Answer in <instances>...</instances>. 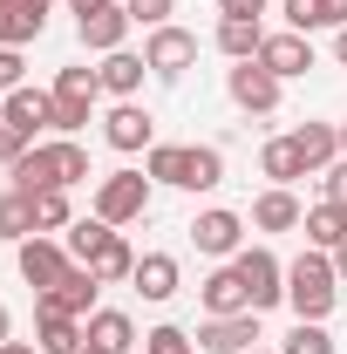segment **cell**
Returning a JSON list of instances; mask_svg holds the SVG:
<instances>
[{
  "label": "cell",
  "mask_w": 347,
  "mask_h": 354,
  "mask_svg": "<svg viewBox=\"0 0 347 354\" xmlns=\"http://www.w3.org/2000/svg\"><path fill=\"white\" fill-rule=\"evenodd\" d=\"M334 300H341L334 252H313V245H306L300 259L286 266V307H293V320H327V313H334Z\"/></svg>",
  "instance_id": "cell-1"
},
{
  "label": "cell",
  "mask_w": 347,
  "mask_h": 354,
  "mask_svg": "<svg viewBox=\"0 0 347 354\" xmlns=\"http://www.w3.org/2000/svg\"><path fill=\"white\" fill-rule=\"evenodd\" d=\"M334 62L347 68V28H334Z\"/></svg>",
  "instance_id": "cell-43"
},
{
  "label": "cell",
  "mask_w": 347,
  "mask_h": 354,
  "mask_svg": "<svg viewBox=\"0 0 347 354\" xmlns=\"http://www.w3.org/2000/svg\"><path fill=\"white\" fill-rule=\"evenodd\" d=\"M0 116L28 136V143H41V136H55V88H28L21 82L7 102H0Z\"/></svg>",
  "instance_id": "cell-9"
},
{
  "label": "cell",
  "mask_w": 347,
  "mask_h": 354,
  "mask_svg": "<svg viewBox=\"0 0 347 354\" xmlns=\"http://www.w3.org/2000/svg\"><path fill=\"white\" fill-rule=\"evenodd\" d=\"M143 354H198V341H191L184 327L164 320V327H150V334H143Z\"/></svg>",
  "instance_id": "cell-34"
},
{
  "label": "cell",
  "mask_w": 347,
  "mask_h": 354,
  "mask_svg": "<svg viewBox=\"0 0 347 354\" xmlns=\"http://www.w3.org/2000/svg\"><path fill=\"white\" fill-rule=\"evenodd\" d=\"M225 88H232V102H238L245 116H272L279 95H286V82H279L272 68H259V62H238V68L225 75Z\"/></svg>",
  "instance_id": "cell-8"
},
{
  "label": "cell",
  "mask_w": 347,
  "mask_h": 354,
  "mask_svg": "<svg viewBox=\"0 0 347 354\" xmlns=\"http://www.w3.org/2000/svg\"><path fill=\"white\" fill-rule=\"evenodd\" d=\"M191 341H198V354H252L265 334H259V313H218V320H205Z\"/></svg>",
  "instance_id": "cell-7"
},
{
  "label": "cell",
  "mask_w": 347,
  "mask_h": 354,
  "mask_svg": "<svg viewBox=\"0 0 347 354\" xmlns=\"http://www.w3.org/2000/svg\"><path fill=\"white\" fill-rule=\"evenodd\" d=\"M252 354H279V348H252Z\"/></svg>",
  "instance_id": "cell-49"
},
{
  "label": "cell",
  "mask_w": 347,
  "mask_h": 354,
  "mask_svg": "<svg viewBox=\"0 0 347 354\" xmlns=\"http://www.w3.org/2000/svg\"><path fill=\"white\" fill-rule=\"evenodd\" d=\"M95 95H102V75L95 68H62L55 75V102H88L95 109Z\"/></svg>",
  "instance_id": "cell-30"
},
{
  "label": "cell",
  "mask_w": 347,
  "mask_h": 354,
  "mask_svg": "<svg viewBox=\"0 0 347 354\" xmlns=\"http://www.w3.org/2000/svg\"><path fill=\"white\" fill-rule=\"evenodd\" d=\"M327 7V28H347V0H320Z\"/></svg>",
  "instance_id": "cell-42"
},
{
  "label": "cell",
  "mask_w": 347,
  "mask_h": 354,
  "mask_svg": "<svg viewBox=\"0 0 347 354\" xmlns=\"http://www.w3.org/2000/svg\"><path fill=\"white\" fill-rule=\"evenodd\" d=\"M143 62H150V75H157V82H177V75L198 62V35H191V28H177V21H164V28H150V35H143Z\"/></svg>",
  "instance_id": "cell-4"
},
{
  "label": "cell",
  "mask_w": 347,
  "mask_h": 354,
  "mask_svg": "<svg viewBox=\"0 0 347 354\" xmlns=\"http://www.w3.org/2000/svg\"><path fill=\"white\" fill-rule=\"evenodd\" d=\"M320 184H327V205H347V157H341V164H327Z\"/></svg>",
  "instance_id": "cell-39"
},
{
  "label": "cell",
  "mask_w": 347,
  "mask_h": 354,
  "mask_svg": "<svg viewBox=\"0 0 347 354\" xmlns=\"http://www.w3.org/2000/svg\"><path fill=\"white\" fill-rule=\"evenodd\" d=\"M130 286L150 300V307H164V300H177V286H184V266H177V252H143L130 272Z\"/></svg>",
  "instance_id": "cell-15"
},
{
  "label": "cell",
  "mask_w": 347,
  "mask_h": 354,
  "mask_svg": "<svg viewBox=\"0 0 347 354\" xmlns=\"http://www.w3.org/2000/svg\"><path fill=\"white\" fill-rule=\"evenodd\" d=\"M279 14H286V28H293V35L327 28V7H320V0H279Z\"/></svg>",
  "instance_id": "cell-35"
},
{
  "label": "cell",
  "mask_w": 347,
  "mask_h": 354,
  "mask_svg": "<svg viewBox=\"0 0 347 354\" xmlns=\"http://www.w3.org/2000/svg\"><path fill=\"white\" fill-rule=\"evenodd\" d=\"M35 35H41V21H28L14 0H0V48H28Z\"/></svg>",
  "instance_id": "cell-33"
},
{
  "label": "cell",
  "mask_w": 347,
  "mask_h": 354,
  "mask_svg": "<svg viewBox=\"0 0 347 354\" xmlns=\"http://www.w3.org/2000/svg\"><path fill=\"white\" fill-rule=\"evenodd\" d=\"M218 55H232V62H252L265 48V21H238V14H218Z\"/></svg>",
  "instance_id": "cell-22"
},
{
  "label": "cell",
  "mask_w": 347,
  "mask_h": 354,
  "mask_svg": "<svg viewBox=\"0 0 347 354\" xmlns=\"http://www.w3.org/2000/svg\"><path fill=\"white\" fill-rule=\"evenodd\" d=\"M35 348H41V354H82V320L35 300Z\"/></svg>",
  "instance_id": "cell-19"
},
{
  "label": "cell",
  "mask_w": 347,
  "mask_h": 354,
  "mask_svg": "<svg viewBox=\"0 0 347 354\" xmlns=\"http://www.w3.org/2000/svg\"><path fill=\"white\" fill-rule=\"evenodd\" d=\"M238 279H245V300H252V313H272V307H286V266L272 259L265 245H245L238 252Z\"/></svg>",
  "instance_id": "cell-3"
},
{
  "label": "cell",
  "mask_w": 347,
  "mask_h": 354,
  "mask_svg": "<svg viewBox=\"0 0 347 354\" xmlns=\"http://www.w3.org/2000/svg\"><path fill=\"white\" fill-rule=\"evenodd\" d=\"M259 171H265V184H286V191H293L300 177H313L300 164V150H293V136H272V143H265V150H259Z\"/></svg>",
  "instance_id": "cell-24"
},
{
  "label": "cell",
  "mask_w": 347,
  "mask_h": 354,
  "mask_svg": "<svg viewBox=\"0 0 347 354\" xmlns=\"http://www.w3.org/2000/svg\"><path fill=\"white\" fill-rule=\"evenodd\" d=\"M143 212H150V177H143V171L95 177V218H109L116 232H123V225H136Z\"/></svg>",
  "instance_id": "cell-2"
},
{
  "label": "cell",
  "mask_w": 347,
  "mask_h": 354,
  "mask_svg": "<svg viewBox=\"0 0 347 354\" xmlns=\"http://www.w3.org/2000/svg\"><path fill=\"white\" fill-rule=\"evenodd\" d=\"M293 150H300L306 171L320 177L327 164H341V123H300V130H293Z\"/></svg>",
  "instance_id": "cell-21"
},
{
  "label": "cell",
  "mask_w": 347,
  "mask_h": 354,
  "mask_svg": "<svg viewBox=\"0 0 347 354\" xmlns=\"http://www.w3.org/2000/svg\"><path fill=\"white\" fill-rule=\"evenodd\" d=\"M252 232H300L306 225V205L300 198H293V191H286V184H265L259 198H252Z\"/></svg>",
  "instance_id": "cell-16"
},
{
  "label": "cell",
  "mask_w": 347,
  "mask_h": 354,
  "mask_svg": "<svg viewBox=\"0 0 347 354\" xmlns=\"http://www.w3.org/2000/svg\"><path fill=\"white\" fill-rule=\"evenodd\" d=\"M68 7H75V21H82V14H95V7H109V0H68Z\"/></svg>",
  "instance_id": "cell-45"
},
{
  "label": "cell",
  "mask_w": 347,
  "mask_h": 354,
  "mask_svg": "<svg viewBox=\"0 0 347 354\" xmlns=\"http://www.w3.org/2000/svg\"><path fill=\"white\" fill-rule=\"evenodd\" d=\"M198 300H205V320H218V313H252V300H245V279H238V266H218V272H205Z\"/></svg>",
  "instance_id": "cell-18"
},
{
  "label": "cell",
  "mask_w": 347,
  "mask_h": 354,
  "mask_svg": "<svg viewBox=\"0 0 347 354\" xmlns=\"http://www.w3.org/2000/svg\"><path fill=\"white\" fill-rule=\"evenodd\" d=\"M82 341H88L95 354H130V348H136V320H130L123 307H95V313L82 320Z\"/></svg>",
  "instance_id": "cell-17"
},
{
  "label": "cell",
  "mask_w": 347,
  "mask_h": 354,
  "mask_svg": "<svg viewBox=\"0 0 347 354\" xmlns=\"http://www.w3.org/2000/svg\"><path fill=\"white\" fill-rule=\"evenodd\" d=\"M21 68H28V62H21V48H0V95H14V88H21Z\"/></svg>",
  "instance_id": "cell-38"
},
{
  "label": "cell",
  "mask_w": 347,
  "mask_h": 354,
  "mask_svg": "<svg viewBox=\"0 0 347 354\" xmlns=\"http://www.w3.org/2000/svg\"><path fill=\"white\" fill-rule=\"evenodd\" d=\"M306 245H313V252H334V245H347V205H327V198H320V205H313V212H306Z\"/></svg>",
  "instance_id": "cell-23"
},
{
  "label": "cell",
  "mask_w": 347,
  "mask_h": 354,
  "mask_svg": "<svg viewBox=\"0 0 347 354\" xmlns=\"http://www.w3.org/2000/svg\"><path fill=\"white\" fill-rule=\"evenodd\" d=\"M334 272H341V286H347V245H334Z\"/></svg>",
  "instance_id": "cell-46"
},
{
  "label": "cell",
  "mask_w": 347,
  "mask_h": 354,
  "mask_svg": "<svg viewBox=\"0 0 347 354\" xmlns=\"http://www.w3.org/2000/svg\"><path fill=\"white\" fill-rule=\"evenodd\" d=\"M28 150H35V143H28V136H21V130H14V123H7V116H0V164L14 171V164H21Z\"/></svg>",
  "instance_id": "cell-37"
},
{
  "label": "cell",
  "mask_w": 347,
  "mask_h": 354,
  "mask_svg": "<svg viewBox=\"0 0 347 354\" xmlns=\"http://www.w3.org/2000/svg\"><path fill=\"white\" fill-rule=\"evenodd\" d=\"M123 7H130L136 28H164V21L177 14V0H123Z\"/></svg>",
  "instance_id": "cell-36"
},
{
  "label": "cell",
  "mask_w": 347,
  "mask_h": 354,
  "mask_svg": "<svg viewBox=\"0 0 347 354\" xmlns=\"http://www.w3.org/2000/svg\"><path fill=\"white\" fill-rule=\"evenodd\" d=\"M35 157H41L48 164V184H55V191H75V184H88V150L82 143H75V136H41V143H35Z\"/></svg>",
  "instance_id": "cell-11"
},
{
  "label": "cell",
  "mask_w": 347,
  "mask_h": 354,
  "mask_svg": "<svg viewBox=\"0 0 347 354\" xmlns=\"http://www.w3.org/2000/svg\"><path fill=\"white\" fill-rule=\"evenodd\" d=\"M28 205H35V232H68V225H75V212H68V191H35Z\"/></svg>",
  "instance_id": "cell-31"
},
{
  "label": "cell",
  "mask_w": 347,
  "mask_h": 354,
  "mask_svg": "<svg viewBox=\"0 0 347 354\" xmlns=\"http://www.w3.org/2000/svg\"><path fill=\"white\" fill-rule=\"evenodd\" d=\"M218 14H238V21H259L265 0H218Z\"/></svg>",
  "instance_id": "cell-40"
},
{
  "label": "cell",
  "mask_w": 347,
  "mask_h": 354,
  "mask_svg": "<svg viewBox=\"0 0 347 354\" xmlns=\"http://www.w3.org/2000/svg\"><path fill=\"white\" fill-rule=\"evenodd\" d=\"M218 184H225V150L191 143L184 150V191H218Z\"/></svg>",
  "instance_id": "cell-25"
},
{
  "label": "cell",
  "mask_w": 347,
  "mask_h": 354,
  "mask_svg": "<svg viewBox=\"0 0 347 354\" xmlns=\"http://www.w3.org/2000/svg\"><path fill=\"white\" fill-rule=\"evenodd\" d=\"M88 272H95L102 286H116V279H130V272H136V252H130V239H123V232H109V245H102V252L88 259Z\"/></svg>",
  "instance_id": "cell-28"
},
{
  "label": "cell",
  "mask_w": 347,
  "mask_h": 354,
  "mask_svg": "<svg viewBox=\"0 0 347 354\" xmlns=\"http://www.w3.org/2000/svg\"><path fill=\"white\" fill-rule=\"evenodd\" d=\"M102 95H116V102H136V88H143V75H150V62L143 55H130V48H116V55H102Z\"/></svg>",
  "instance_id": "cell-20"
},
{
  "label": "cell",
  "mask_w": 347,
  "mask_h": 354,
  "mask_svg": "<svg viewBox=\"0 0 347 354\" xmlns=\"http://www.w3.org/2000/svg\"><path fill=\"white\" fill-rule=\"evenodd\" d=\"M279 354H334V334H327V320H293V334L279 341Z\"/></svg>",
  "instance_id": "cell-32"
},
{
  "label": "cell",
  "mask_w": 347,
  "mask_h": 354,
  "mask_svg": "<svg viewBox=\"0 0 347 354\" xmlns=\"http://www.w3.org/2000/svg\"><path fill=\"white\" fill-rule=\"evenodd\" d=\"M130 7H123V0H109V7H95V14H82V21H75V35H82V48L88 55H116V48L130 41Z\"/></svg>",
  "instance_id": "cell-12"
},
{
  "label": "cell",
  "mask_w": 347,
  "mask_h": 354,
  "mask_svg": "<svg viewBox=\"0 0 347 354\" xmlns=\"http://www.w3.org/2000/svg\"><path fill=\"white\" fill-rule=\"evenodd\" d=\"M341 157H347V123H341Z\"/></svg>",
  "instance_id": "cell-48"
},
{
  "label": "cell",
  "mask_w": 347,
  "mask_h": 354,
  "mask_svg": "<svg viewBox=\"0 0 347 354\" xmlns=\"http://www.w3.org/2000/svg\"><path fill=\"white\" fill-rule=\"evenodd\" d=\"M0 239H7V245L35 239V205H28L21 191H0Z\"/></svg>",
  "instance_id": "cell-29"
},
{
  "label": "cell",
  "mask_w": 347,
  "mask_h": 354,
  "mask_svg": "<svg viewBox=\"0 0 347 354\" xmlns=\"http://www.w3.org/2000/svg\"><path fill=\"white\" fill-rule=\"evenodd\" d=\"M0 354H41V348H28V341H7V348H0Z\"/></svg>",
  "instance_id": "cell-47"
},
{
  "label": "cell",
  "mask_w": 347,
  "mask_h": 354,
  "mask_svg": "<svg viewBox=\"0 0 347 354\" xmlns=\"http://www.w3.org/2000/svg\"><path fill=\"white\" fill-rule=\"evenodd\" d=\"M14 266H21V279L35 286V293H48V286H62V272H68V245L55 239V232H35V239H21L14 245Z\"/></svg>",
  "instance_id": "cell-5"
},
{
  "label": "cell",
  "mask_w": 347,
  "mask_h": 354,
  "mask_svg": "<svg viewBox=\"0 0 347 354\" xmlns=\"http://www.w3.org/2000/svg\"><path fill=\"white\" fill-rule=\"evenodd\" d=\"M259 68H272L279 82H300L306 68H313V41L306 35H293V28H279V35H265V48L252 55Z\"/></svg>",
  "instance_id": "cell-13"
},
{
  "label": "cell",
  "mask_w": 347,
  "mask_h": 354,
  "mask_svg": "<svg viewBox=\"0 0 347 354\" xmlns=\"http://www.w3.org/2000/svg\"><path fill=\"white\" fill-rule=\"evenodd\" d=\"M14 7H21L28 21H41V28H48V7H55V0H14Z\"/></svg>",
  "instance_id": "cell-41"
},
{
  "label": "cell",
  "mask_w": 347,
  "mask_h": 354,
  "mask_svg": "<svg viewBox=\"0 0 347 354\" xmlns=\"http://www.w3.org/2000/svg\"><path fill=\"white\" fill-rule=\"evenodd\" d=\"M102 136H109V150L136 157V150H150V143H157V116H150L143 102H116V109L102 116Z\"/></svg>",
  "instance_id": "cell-10"
},
{
  "label": "cell",
  "mask_w": 347,
  "mask_h": 354,
  "mask_svg": "<svg viewBox=\"0 0 347 354\" xmlns=\"http://www.w3.org/2000/svg\"><path fill=\"white\" fill-rule=\"evenodd\" d=\"M109 232H116V225L109 218H95V212H88V218H75L68 225V232H62V245H68V259H95V252H102V245H109Z\"/></svg>",
  "instance_id": "cell-26"
},
{
  "label": "cell",
  "mask_w": 347,
  "mask_h": 354,
  "mask_svg": "<svg viewBox=\"0 0 347 354\" xmlns=\"http://www.w3.org/2000/svg\"><path fill=\"white\" fill-rule=\"evenodd\" d=\"M191 245H198L205 259H238V252H245V218L225 212V205H212V212L191 218Z\"/></svg>",
  "instance_id": "cell-6"
},
{
  "label": "cell",
  "mask_w": 347,
  "mask_h": 354,
  "mask_svg": "<svg viewBox=\"0 0 347 354\" xmlns=\"http://www.w3.org/2000/svg\"><path fill=\"white\" fill-rule=\"evenodd\" d=\"M7 341H14V313L0 307V348H7Z\"/></svg>",
  "instance_id": "cell-44"
},
{
  "label": "cell",
  "mask_w": 347,
  "mask_h": 354,
  "mask_svg": "<svg viewBox=\"0 0 347 354\" xmlns=\"http://www.w3.org/2000/svg\"><path fill=\"white\" fill-rule=\"evenodd\" d=\"M95 293H102V279H95V272L75 259L68 272H62V286H48V293H35V300H41V307H55V313H75V320H88V313H95Z\"/></svg>",
  "instance_id": "cell-14"
},
{
  "label": "cell",
  "mask_w": 347,
  "mask_h": 354,
  "mask_svg": "<svg viewBox=\"0 0 347 354\" xmlns=\"http://www.w3.org/2000/svg\"><path fill=\"white\" fill-rule=\"evenodd\" d=\"M184 150H191V143H150V150H143V177L184 191Z\"/></svg>",
  "instance_id": "cell-27"
}]
</instances>
